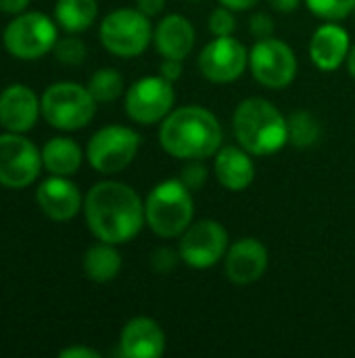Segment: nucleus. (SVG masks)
<instances>
[{
	"mask_svg": "<svg viewBox=\"0 0 355 358\" xmlns=\"http://www.w3.org/2000/svg\"><path fill=\"white\" fill-rule=\"evenodd\" d=\"M349 50H352L349 34L337 21H328L320 25L310 40V59L322 71L339 69L347 61Z\"/></svg>",
	"mask_w": 355,
	"mask_h": 358,
	"instance_id": "nucleus-17",
	"label": "nucleus"
},
{
	"mask_svg": "<svg viewBox=\"0 0 355 358\" xmlns=\"http://www.w3.org/2000/svg\"><path fill=\"white\" fill-rule=\"evenodd\" d=\"M90 94L96 99V103H111L123 94V78L113 67H103L94 71V76L88 82Z\"/></svg>",
	"mask_w": 355,
	"mask_h": 358,
	"instance_id": "nucleus-25",
	"label": "nucleus"
},
{
	"mask_svg": "<svg viewBox=\"0 0 355 358\" xmlns=\"http://www.w3.org/2000/svg\"><path fill=\"white\" fill-rule=\"evenodd\" d=\"M140 149V134L128 126L100 128L86 147L88 164L100 174H115L126 170Z\"/></svg>",
	"mask_w": 355,
	"mask_h": 358,
	"instance_id": "nucleus-7",
	"label": "nucleus"
},
{
	"mask_svg": "<svg viewBox=\"0 0 355 358\" xmlns=\"http://www.w3.org/2000/svg\"><path fill=\"white\" fill-rule=\"evenodd\" d=\"M305 6L324 21H341L355 10V0H303Z\"/></svg>",
	"mask_w": 355,
	"mask_h": 358,
	"instance_id": "nucleus-26",
	"label": "nucleus"
},
{
	"mask_svg": "<svg viewBox=\"0 0 355 358\" xmlns=\"http://www.w3.org/2000/svg\"><path fill=\"white\" fill-rule=\"evenodd\" d=\"M42 107L29 86L10 84L0 94V124L8 132H27L38 122Z\"/></svg>",
	"mask_w": 355,
	"mask_h": 358,
	"instance_id": "nucleus-16",
	"label": "nucleus"
},
{
	"mask_svg": "<svg viewBox=\"0 0 355 358\" xmlns=\"http://www.w3.org/2000/svg\"><path fill=\"white\" fill-rule=\"evenodd\" d=\"M213 174L224 189L245 191L255 178V164L243 147H220L213 155Z\"/></svg>",
	"mask_w": 355,
	"mask_h": 358,
	"instance_id": "nucleus-20",
	"label": "nucleus"
},
{
	"mask_svg": "<svg viewBox=\"0 0 355 358\" xmlns=\"http://www.w3.org/2000/svg\"><path fill=\"white\" fill-rule=\"evenodd\" d=\"M190 2H201V0H190Z\"/></svg>",
	"mask_w": 355,
	"mask_h": 358,
	"instance_id": "nucleus-39",
	"label": "nucleus"
},
{
	"mask_svg": "<svg viewBox=\"0 0 355 358\" xmlns=\"http://www.w3.org/2000/svg\"><path fill=\"white\" fill-rule=\"evenodd\" d=\"M192 191L180 178L163 180L146 195L144 220L149 229L161 239L180 237L192 224Z\"/></svg>",
	"mask_w": 355,
	"mask_h": 358,
	"instance_id": "nucleus-4",
	"label": "nucleus"
},
{
	"mask_svg": "<svg viewBox=\"0 0 355 358\" xmlns=\"http://www.w3.org/2000/svg\"><path fill=\"white\" fill-rule=\"evenodd\" d=\"M42 166V151L31 141L19 132L0 136V185L23 189L38 178Z\"/></svg>",
	"mask_w": 355,
	"mask_h": 358,
	"instance_id": "nucleus-12",
	"label": "nucleus"
},
{
	"mask_svg": "<svg viewBox=\"0 0 355 358\" xmlns=\"http://www.w3.org/2000/svg\"><path fill=\"white\" fill-rule=\"evenodd\" d=\"M159 143L172 157L184 162L207 159L222 147V126L218 117L201 105L178 107L161 122Z\"/></svg>",
	"mask_w": 355,
	"mask_h": 358,
	"instance_id": "nucleus-2",
	"label": "nucleus"
},
{
	"mask_svg": "<svg viewBox=\"0 0 355 358\" xmlns=\"http://www.w3.org/2000/svg\"><path fill=\"white\" fill-rule=\"evenodd\" d=\"M249 69L262 86L280 90L295 80L297 57L287 42L270 36L257 40L249 50Z\"/></svg>",
	"mask_w": 355,
	"mask_h": 358,
	"instance_id": "nucleus-9",
	"label": "nucleus"
},
{
	"mask_svg": "<svg viewBox=\"0 0 355 358\" xmlns=\"http://www.w3.org/2000/svg\"><path fill=\"white\" fill-rule=\"evenodd\" d=\"M165 334L155 319L134 317L119 336V352L126 358H159L165 352Z\"/></svg>",
	"mask_w": 355,
	"mask_h": 358,
	"instance_id": "nucleus-15",
	"label": "nucleus"
},
{
	"mask_svg": "<svg viewBox=\"0 0 355 358\" xmlns=\"http://www.w3.org/2000/svg\"><path fill=\"white\" fill-rule=\"evenodd\" d=\"M239 145L255 157L278 153L289 143V124L280 109L262 96L245 99L232 115Z\"/></svg>",
	"mask_w": 355,
	"mask_h": 358,
	"instance_id": "nucleus-3",
	"label": "nucleus"
},
{
	"mask_svg": "<svg viewBox=\"0 0 355 358\" xmlns=\"http://www.w3.org/2000/svg\"><path fill=\"white\" fill-rule=\"evenodd\" d=\"M29 0H0V10L2 13H21Z\"/></svg>",
	"mask_w": 355,
	"mask_h": 358,
	"instance_id": "nucleus-36",
	"label": "nucleus"
},
{
	"mask_svg": "<svg viewBox=\"0 0 355 358\" xmlns=\"http://www.w3.org/2000/svg\"><path fill=\"white\" fill-rule=\"evenodd\" d=\"M199 71L216 84H230L239 80L249 67V50L234 38H213L199 52Z\"/></svg>",
	"mask_w": 355,
	"mask_h": 358,
	"instance_id": "nucleus-13",
	"label": "nucleus"
},
{
	"mask_svg": "<svg viewBox=\"0 0 355 358\" xmlns=\"http://www.w3.org/2000/svg\"><path fill=\"white\" fill-rule=\"evenodd\" d=\"M345 63H347V69H349V73H352V76L355 78V44L352 46V50H349V57H347V61H345Z\"/></svg>",
	"mask_w": 355,
	"mask_h": 358,
	"instance_id": "nucleus-38",
	"label": "nucleus"
},
{
	"mask_svg": "<svg viewBox=\"0 0 355 358\" xmlns=\"http://www.w3.org/2000/svg\"><path fill=\"white\" fill-rule=\"evenodd\" d=\"M121 271V256L113 243L100 241L84 254V273L96 283L113 281Z\"/></svg>",
	"mask_w": 355,
	"mask_h": 358,
	"instance_id": "nucleus-22",
	"label": "nucleus"
},
{
	"mask_svg": "<svg viewBox=\"0 0 355 358\" xmlns=\"http://www.w3.org/2000/svg\"><path fill=\"white\" fill-rule=\"evenodd\" d=\"M96 15H98L96 0H56L54 6L56 23L69 34H80L88 29L94 23Z\"/></svg>",
	"mask_w": 355,
	"mask_h": 358,
	"instance_id": "nucleus-23",
	"label": "nucleus"
},
{
	"mask_svg": "<svg viewBox=\"0 0 355 358\" xmlns=\"http://www.w3.org/2000/svg\"><path fill=\"white\" fill-rule=\"evenodd\" d=\"M44 120L59 130H80L90 124L96 113V99L90 94L88 86L73 82H56L48 86L40 101Z\"/></svg>",
	"mask_w": 355,
	"mask_h": 358,
	"instance_id": "nucleus-5",
	"label": "nucleus"
},
{
	"mask_svg": "<svg viewBox=\"0 0 355 358\" xmlns=\"http://www.w3.org/2000/svg\"><path fill=\"white\" fill-rule=\"evenodd\" d=\"M36 199H38L40 210L48 218L59 220V222L71 220L82 208V193H80L77 185L65 176H56V174L46 178L38 187Z\"/></svg>",
	"mask_w": 355,
	"mask_h": 358,
	"instance_id": "nucleus-18",
	"label": "nucleus"
},
{
	"mask_svg": "<svg viewBox=\"0 0 355 358\" xmlns=\"http://www.w3.org/2000/svg\"><path fill=\"white\" fill-rule=\"evenodd\" d=\"M84 214L92 235L113 245L132 241L146 224L140 195L119 180L96 182L86 195Z\"/></svg>",
	"mask_w": 355,
	"mask_h": 358,
	"instance_id": "nucleus-1",
	"label": "nucleus"
},
{
	"mask_svg": "<svg viewBox=\"0 0 355 358\" xmlns=\"http://www.w3.org/2000/svg\"><path fill=\"white\" fill-rule=\"evenodd\" d=\"M259 0H220V4L232 8V10H249L257 4Z\"/></svg>",
	"mask_w": 355,
	"mask_h": 358,
	"instance_id": "nucleus-37",
	"label": "nucleus"
},
{
	"mask_svg": "<svg viewBox=\"0 0 355 358\" xmlns=\"http://www.w3.org/2000/svg\"><path fill=\"white\" fill-rule=\"evenodd\" d=\"M61 358H100V355L92 348H86V346H71V348H65L59 352Z\"/></svg>",
	"mask_w": 355,
	"mask_h": 358,
	"instance_id": "nucleus-34",
	"label": "nucleus"
},
{
	"mask_svg": "<svg viewBox=\"0 0 355 358\" xmlns=\"http://www.w3.org/2000/svg\"><path fill=\"white\" fill-rule=\"evenodd\" d=\"M195 40H197V34H195L192 23L186 17L176 15V13L163 17L153 31L155 48L163 59L184 61L190 55Z\"/></svg>",
	"mask_w": 355,
	"mask_h": 358,
	"instance_id": "nucleus-19",
	"label": "nucleus"
},
{
	"mask_svg": "<svg viewBox=\"0 0 355 358\" xmlns=\"http://www.w3.org/2000/svg\"><path fill=\"white\" fill-rule=\"evenodd\" d=\"M209 178V170L205 166V159H186V166L180 172V180L190 189V191H199L205 187Z\"/></svg>",
	"mask_w": 355,
	"mask_h": 358,
	"instance_id": "nucleus-29",
	"label": "nucleus"
},
{
	"mask_svg": "<svg viewBox=\"0 0 355 358\" xmlns=\"http://www.w3.org/2000/svg\"><path fill=\"white\" fill-rule=\"evenodd\" d=\"M54 57L61 61V63H65V65H80V63H84V59H86V44L80 40V38H73V36H67V38H63V40H56V44H54Z\"/></svg>",
	"mask_w": 355,
	"mask_h": 358,
	"instance_id": "nucleus-27",
	"label": "nucleus"
},
{
	"mask_svg": "<svg viewBox=\"0 0 355 358\" xmlns=\"http://www.w3.org/2000/svg\"><path fill=\"white\" fill-rule=\"evenodd\" d=\"M287 124H289V143L299 149H308V147L316 145L322 134L320 122L310 111L291 113Z\"/></svg>",
	"mask_w": 355,
	"mask_h": 358,
	"instance_id": "nucleus-24",
	"label": "nucleus"
},
{
	"mask_svg": "<svg viewBox=\"0 0 355 358\" xmlns=\"http://www.w3.org/2000/svg\"><path fill=\"white\" fill-rule=\"evenodd\" d=\"M159 73L163 78H167L169 82H176L182 73V61L180 59H163L161 61V67H159Z\"/></svg>",
	"mask_w": 355,
	"mask_h": 358,
	"instance_id": "nucleus-32",
	"label": "nucleus"
},
{
	"mask_svg": "<svg viewBox=\"0 0 355 358\" xmlns=\"http://www.w3.org/2000/svg\"><path fill=\"white\" fill-rule=\"evenodd\" d=\"M180 260H182V258H180V252L174 250V248H167V245L157 248V250L151 254V266H153V271H157L159 275L172 273V271L178 266Z\"/></svg>",
	"mask_w": 355,
	"mask_h": 358,
	"instance_id": "nucleus-30",
	"label": "nucleus"
},
{
	"mask_svg": "<svg viewBox=\"0 0 355 358\" xmlns=\"http://www.w3.org/2000/svg\"><path fill=\"white\" fill-rule=\"evenodd\" d=\"M103 46L123 59L142 55L153 40L151 17L138 8H117L109 13L100 23Z\"/></svg>",
	"mask_w": 355,
	"mask_h": 358,
	"instance_id": "nucleus-6",
	"label": "nucleus"
},
{
	"mask_svg": "<svg viewBox=\"0 0 355 358\" xmlns=\"http://www.w3.org/2000/svg\"><path fill=\"white\" fill-rule=\"evenodd\" d=\"M249 34L257 40L270 38L274 34V19L268 13H253L249 19Z\"/></svg>",
	"mask_w": 355,
	"mask_h": 358,
	"instance_id": "nucleus-31",
	"label": "nucleus"
},
{
	"mask_svg": "<svg viewBox=\"0 0 355 358\" xmlns=\"http://www.w3.org/2000/svg\"><path fill=\"white\" fill-rule=\"evenodd\" d=\"M82 149L73 138L56 136L50 138L42 149V164L50 174L56 176H71L82 166Z\"/></svg>",
	"mask_w": 355,
	"mask_h": 358,
	"instance_id": "nucleus-21",
	"label": "nucleus"
},
{
	"mask_svg": "<svg viewBox=\"0 0 355 358\" xmlns=\"http://www.w3.org/2000/svg\"><path fill=\"white\" fill-rule=\"evenodd\" d=\"M228 231L218 220H197L182 235L178 252L182 262L192 268H211L228 252Z\"/></svg>",
	"mask_w": 355,
	"mask_h": 358,
	"instance_id": "nucleus-11",
	"label": "nucleus"
},
{
	"mask_svg": "<svg viewBox=\"0 0 355 358\" xmlns=\"http://www.w3.org/2000/svg\"><path fill=\"white\" fill-rule=\"evenodd\" d=\"M174 82L159 76H146L134 82L126 92V113L142 126L163 122L174 109Z\"/></svg>",
	"mask_w": 355,
	"mask_h": 358,
	"instance_id": "nucleus-10",
	"label": "nucleus"
},
{
	"mask_svg": "<svg viewBox=\"0 0 355 358\" xmlns=\"http://www.w3.org/2000/svg\"><path fill=\"white\" fill-rule=\"evenodd\" d=\"M165 2L167 0H136V8L146 17H155L165 8Z\"/></svg>",
	"mask_w": 355,
	"mask_h": 358,
	"instance_id": "nucleus-33",
	"label": "nucleus"
},
{
	"mask_svg": "<svg viewBox=\"0 0 355 358\" xmlns=\"http://www.w3.org/2000/svg\"><path fill=\"white\" fill-rule=\"evenodd\" d=\"M56 40V25L44 13H23L13 19L2 34L4 48L23 61L44 57L54 48Z\"/></svg>",
	"mask_w": 355,
	"mask_h": 358,
	"instance_id": "nucleus-8",
	"label": "nucleus"
},
{
	"mask_svg": "<svg viewBox=\"0 0 355 358\" xmlns=\"http://www.w3.org/2000/svg\"><path fill=\"white\" fill-rule=\"evenodd\" d=\"M354 15H355V10H354Z\"/></svg>",
	"mask_w": 355,
	"mask_h": 358,
	"instance_id": "nucleus-40",
	"label": "nucleus"
},
{
	"mask_svg": "<svg viewBox=\"0 0 355 358\" xmlns=\"http://www.w3.org/2000/svg\"><path fill=\"white\" fill-rule=\"evenodd\" d=\"M209 31L213 34V38H222V36H232L236 31V17L234 10L228 6H218L211 10L209 19H207Z\"/></svg>",
	"mask_w": 355,
	"mask_h": 358,
	"instance_id": "nucleus-28",
	"label": "nucleus"
},
{
	"mask_svg": "<svg viewBox=\"0 0 355 358\" xmlns=\"http://www.w3.org/2000/svg\"><path fill=\"white\" fill-rule=\"evenodd\" d=\"M270 264L268 248L253 237H243L232 243L224 256V271L226 277L234 285H251L257 283Z\"/></svg>",
	"mask_w": 355,
	"mask_h": 358,
	"instance_id": "nucleus-14",
	"label": "nucleus"
},
{
	"mask_svg": "<svg viewBox=\"0 0 355 358\" xmlns=\"http://www.w3.org/2000/svg\"><path fill=\"white\" fill-rule=\"evenodd\" d=\"M268 2H270V6H272L274 10H278V13H293V10H297L299 4H301V0H268Z\"/></svg>",
	"mask_w": 355,
	"mask_h": 358,
	"instance_id": "nucleus-35",
	"label": "nucleus"
}]
</instances>
